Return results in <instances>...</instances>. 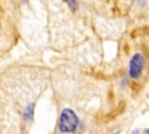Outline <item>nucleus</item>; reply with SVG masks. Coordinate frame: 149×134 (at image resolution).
<instances>
[{
	"label": "nucleus",
	"mask_w": 149,
	"mask_h": 134,
	"mask_svg": "<svg viewBox=\"0 0 149 134\" xmlns=\"http://www.w3.org/2000/svg\"><path fill=\"white\" fill-rule=\"evenodd\" d=\"M64 1H65V3H68V6H69L72 10H76V9L78 8V3H77L76 0H64Z\"/></svg>",
	"instance_id": "4"
},
{
	"label": "nucleus",
	"mask_w": 149,
	"mask_h": 134,
	"mask_svg": "<svg viewBox=\"0 0 149 134\" xmlns=\"http://www.w3.org/2000/svg\"><path fill=\"white\" fill-rule=\"evenodd\" d=\"M33 110H34V104H30L27 106L24 111V117L26 119H33Z\"/></svg>",
	"instance_id": "3"
},
{
	"label": "nucleus",
	"mask_w": 149,
	"mask_h": 134,
	"mask_svg": "<svg viewBox=\"0 0 149 134\" xmlns=\"http://www.w3.org/2000/svg\"><path fill=\"white\" fill-rule=\"evenodd\" d=\"M144 68V59L142 54H135L132 56L130 61H129V65H128V75L130 78L137 79Z\"/></svg>",
	"instance_id": "2"
},
{
	"label": "nucleus",
	"mask_w": 149,
	"mask_h": 134,
	"mask_svg": "<svg viewBox=\"0 0 149 134\" xmlns=\"http://www.w3.org/2000/svg\"><path fill=\"white\" fill-rule=\"evenodd\" d=\"M78 122H79V120H78L77 114L70 108H64L61 113L59 132H62V133L73 132L77 128Z\"/></svg>",
	"instance_id": "1"
}]
</instances>
